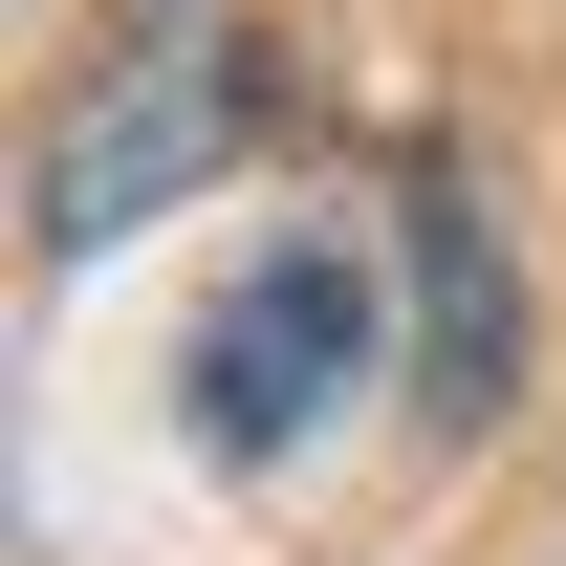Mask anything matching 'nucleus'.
<instances>
[{
  "label": "nucleus",
  "mask_w": 566,
  "mask_h": 566,
  "mask_svg": "<svg viewBox=\"0 0 566 566\" xmlns=\"http://www.w3.org/2000/svg\"><path fill=\"white\" fill-rule=\"evenodd\" d=\"M262 132V66H240V0H132L109 44H87V87L44 109V240H132V218L218 197V153Z\"/></svg>",
  "instance_id": "f257e3e1"
},
{
  "label": "nucleus",
  "mask_w": 566,
  "mask_h": 566,
  "mask_svg": "<svg viewBox=\"0 0 566 566\" xmlns=\"http://www.w3.org/2000/svg\"><path fill=\"white\" fill-rule=\"evenodd\" d=\"M370 370V262L349 240H262V262L197 305V458H283V436H327Z\"/></svg>",
  "instance_id": "f03ea898"
},
{
  "label": "nucleus",
  "mask_w": 566,
  "mask_h": 566,
  "mask_svg": "<svg viewBox=\"0 0 566 566\" xmlns=\"http://www.w3.org/2000/svg\"><path fill=\"white\" fill-rule=\"evenodd\" d=\"M415 327H436L415 415H436V436H480L501 392H523V283H501V240H480V197H458V175L415 197Z\"/></svg>",
  "instance_id": "7ed1b4c3"
}]
</instances>
